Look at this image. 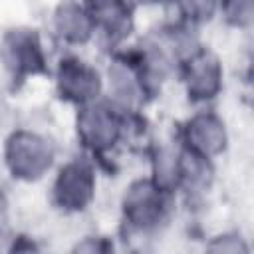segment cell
Masks as SVG:
<instances>
[{
    "mask_svg": "<svg viewBox=\"0 0 254 254\" xmlns=\"http://www.w3.org/2000/svg\"><path fill=\"white\" fill-rule=\"evenodd\" d=\"M167 194L169 190L161 189L155 183L149 181L133 183L123 196L125 224L139 234L159 230L165 224L169 212Z\"/></svg>",
    "mask_w": 254,
    "mask_h": 254,
    "instance_id": "1",
    "label": "cell"
},
{
    "mask_svg": "<svg viewBox=\"0 0 254 254\" xmlns=\"http://www.w3.org/2000/svg\"><path fill=\"white\" fill-rule=\"evenodd\" d=\"M54 151L50 143L28 131H18L8 139L6 145V163L14 177L24 181L40 179L52 165Z\"/></svg>",
    "mask_w": 254,
    "mask_h": 254,
    "instance_id": "2",
    "label": "cell"
},
{
    "mask_svg": "<svg viewBox=\"0 0 254 254\" xmlns=\"http://www.w3.org/2000/svg\"><path fill=\"white\" fill-rule=\"evenodd\" d=\"M93 171L85 161H69L54 183V200L64 212H81L93 198Z\"/></svg>",
    "mask_w": 254,
    "mask_h": 254,
    "instance_id": "3",
    "label": "cell"
},
{
    "mask_svg": "<svg viewBox=\"0 0 254 254\" xmlns=\"http://www.w3.org/2000/svg\"><path fill=\"white\" fill-rule=\"evenodd\" d=\"M115 111L117 109H109L103 105H89L81 109L77 131L85 145L93 151H103L117 143L121 135V121Z\"/></svg>",
    "mask_w": 254,
    "mask_h": 254,
    "instance_id": "4",
    "label": "cell"
},
{
    "mask_svg": "<svg viewBox=\"0 0 254 254\" xmlns=\"http://www.w3.org/2000/svg\"><path fill=\"white\" fill-rule=\"evenodd\" d=\"M58 85L62 97H67L77 103H89L97 97L101 81L93 67L85 65L79 60H62L58 71Z\"/></svg>",
    "mask_w": 254,
    "mask_h": 254,
    "instance_id": "5",
    "label": "cell"
},
{
    "mask_svg": "<svg viewBox=\"0 0 254 254\" xmlns=\"http://www.w3.org/2000/svg\"><path fill=\"white\" fill-rule=\"evenodd\" d=\"M6 65L14 73H30L38 71L44 64L42 44L34 30H14L4 38L2 44Z\"/></svg>",
    "mask_w": 254,
    "mask_h": 254,
    "instance_id": "6",
    "label": "cell"
},
{
    "mask_svg": "<svg viewBox=\"0 0 254 254\" xmlns=\"http://www.w3.org/2000/svg\"><path fill=\"white\" fill-rule=\"evenodd\" d=\"M187 145L189 151L194 155H200L204 159H210L212 155L220 153L226 145L224 125H220L210 115H200L189 121L187 127Z\"/></svg>",
    "mask_w": 254,
    "mask_h": 254,
    "instance_id": "7",
    "label": "cell"
},
{
    "mask_svg": "<svg viewBox=\"0 0 254 254\" xmlns=\"http://www.w3.org/2000/svg\"><path fill=\"white\" fill-rule=\"evenodd\" d=\"M189 64H192L189 67V79H187L189 97L196 101L214 97V93L218 91V79H220L216 60L208 56H194Z\"/></svg>",
    "mask_w": 254,
    "mask_h": 254,
    "instance_id": "8",
    "label": "cell"
},
{
    "mask_svg": "<svg viewBox=\"0 0 254 254\" xmlns=\"http://www.w3.org/2000/svg\"><path fill=\"white\" fill-rule=\"evenodd\" d=\"M56 26H58L60 36L71 44H83L95 30V22L91 14L71 2H65L58 8Z\"/></svg>",
    "mask_w": 254,
    "mask_h": 254,
    "instance_id": "9",
    "label": "cell"
},
{
    "mask_svg": "<svg viewBox=\"0 0 254 254\" xmlns=\"http://www.w3.org/2000/svg\"><path fill=\"white\" fill-rule=\"evenodd\" d=\"M189 20H208L214 10V0H177Z\"/></svg>",
    "mask_w": 254,
    "mask_h": 254,
    "instance_id": "10",
    "label": "cell"
},
{
    "mask_svg": "<svg viewBox=\"0 0 254 254\" xmlns=\"http://www.w3.org/2000/svg\"><path fill=\"white\" fill-rule=\"evenodd\" d=\"M139 2H143V4H155V2H159V0H139Z\"/></svg>",
    "mask_w": 254,
    "mask_h": 254,
    "instance_id": "11",
    "label": "cell"
}]
</instances>
